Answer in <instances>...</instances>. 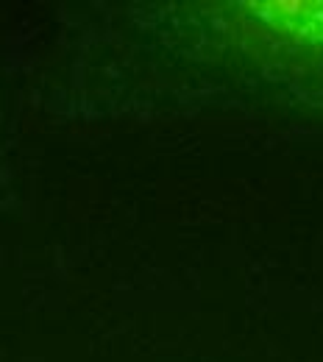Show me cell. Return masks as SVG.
<instances>
[{"instance_id": "obj_1", "label": "cell", "mask_w": 323, "mask_h": 362, "mask_svg": "<svg viewBox=\"0 0 323 362\" xmlns=\"http://www.w3.org/2000/svg\"><path fill=\"white\" fill-rule=\"evenodd\" d=\"M248 14L278 34L323 45V3H245Z\"/></svg>"}]
</instances>
